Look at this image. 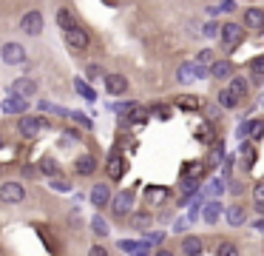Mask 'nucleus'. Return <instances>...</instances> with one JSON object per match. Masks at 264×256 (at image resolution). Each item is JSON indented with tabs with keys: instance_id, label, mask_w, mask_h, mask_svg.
Returning a JSON list of instances; mask_svg holds the SVG:
<instances>
[{
	"instance_id": "f257e3e1",
	"label": "nucleus",
	"mask_w": 264,
	"mask_h": 256,
	"mask_svg": "<svg viewBox=\"0 0 264 256\" xmlns=\"http://www.w3.org/2000/svg\"><path fill=\"white\" fill-rule=\"evenodd\" d=\"M219 35H222V48H225V51H233V48L244 40V29H239V23H225Z\"/></svg>"
},
{
	"instance_id": "f03ea898",
	"label": "nucleus",
	"mask_w": 264,
	"mask_h": 256,
	"mask_svg": "<svg viewBox=\"0 0 264 256\" xmlns=\"http://www.w3.org/2000/svg\"><path fill=\"white\" fill-rule=\"evenodd\" d=\"M46 128H48L46 117H23V120L17 123V131H20L23 137H29V140H32V137H37L40 131H46Z\"/></svg>"
},
{
	"instance_id": "7ed1b4c3",
	"label": "nucleus",
	"mask_w": 264,
	"mask_h": 256,
	"mask_svg": "<svg viewBox=\"0 0 264 256\" xmlns=\"http://www.w3.org/2000/svg\"><path fill=\"white\" fill-rule=\"evenodd\" d=\"M0 60L6 66H20V63H26V48L20 43H3L0 46Z\"/></svg>"
},
{
	"instance_id": "20e7f679",
	"label": "nucleus",
	"mask_w": 264,
	"mask_h": 256,
	"mask_svg": "<svg viewBox=\"0 0 264 256\" xmlns=\"http://www.w3.org/2000/svg\"><path fill=\"white\" fill-rule=\"evenodd\" d=\"M0 199L9 202V205H17V202L26 199V188L20 185V182H3V185H0Z\"/></svg>"
},
{
	"instance_id": "39448f33",
	"label": "nucleus",
	"mask_w": 264,
	"mask_h": 256,
	"mask_svg": "<svg viewBox=\"0 0 264 256\" xmlns=\"http://www.w3.org/2000/svg\"><path fill=\"white\" fill-rule=\"evenodd\" d=\"M20 29H23L26 35L37 37L40 32H43V14L37 12V9H32V12H26L23 17H20Z\"/></svg>"
},
{
	"instance_id": "423d86ee",
	"label": "nucleus",
	"mask_w": 264,
	"mask_h": 256,
	"mask_svg": "<svg viewBox=\"0 0 264 256\" xmlns=\"http://www.w3.org/2000/svg\"><path fill=\"white\" fill-rule=\"evenodd\" d=\"M37 88H40V85H37V80H32V77H17V80L9 85V91H12L14 97H26V100L35 97Z\"/></svg>"
},
{
	"instance_id": "0eeeda50",
	"label": "nucleus",
	"mask_w": 264,
	"mask_h": 256,
	"mask_svg": "<svg viewBox=\"0 0 264 256\" xmlns=\"http://www.w3.org/2000/svg\"><path fill=\"white\" fill-rule=\"evenodd\" d=\"M134 197H137V194H134L131 188H125V191H119V194L111 199V208H114L116 216H125L128 211L134 208Z\"/></svg>"
},
{
	"instance_id": "6e6552de",
	"label": "nucleus",
	"mask_w": 264,
	"mask_h": 256,
	"mask_svg": "<svg viewBox=\"0 0 264 256\" xmlns=\"http://www.w3.org/2000/svg\"><path fill=\"white\" fill-rule=\"evenodd\" d=\"M66 43H69V48H74V51H85L91 40H88V32H85L82 26H77V29L66 32Z\"/></svg>"
},
{
	"instance_id": "1a4fd4ad",
	"label": "nucleus",
	"mask_w": 264,
	"mask_h": 256,
	"mask_svg": "<svg viewBox=\"0 0 264 256\" xmlns=\"http://www.w3.org/2000/svg\"><path fill=\"white\" fill-rule=\"evenodd\" d=\"M105 174H108V179H122V174H125V160H122V154L119 151H111V157H108V163H105Z\"/></svg>"
},
{
	"instance_id": "9d476101",
	"label": "nucleus",
	"mask_w": 264,
	"mask_h": 256,
	"mask_svg": "<svg viewBox=\"0 0 264 256\" xmlns=\"http://www.w3.org/2000/svg\"><path fill=\"white\" fill-rule=\"evenodd\" d=\"M88 199H91L94 208H105V205L111 202V188H108V182H97V185L91 188Z\"/></svg>"
},
{
	"instance_id": "9b49d317",
	"label": "nucleus",
	"mask_w": 264,
	"mask_h": 256,
	"mask_svg": "<svg viewBox=\"0 0 264 256\" xmlns=\"http://www.w3.org/2000/svg\"><path fill=\"white\" fill-rule=\"evenodd\" d=\"M26 108H29V100H26V97H14V94L0 103V111H3V114H20L23 117Z\"/></svg>"
},
{
	"instance_id": "f8f14e48",
	"label": "nucleus",
	"mask_w": 264,
	"mask_h": 256,
	"mask_svg": "<svg viewBox=\"0 0 264 256\" xmlns=\"http://www.w3.org/2000/svg\"><path fill=\"white\" fill-rule=\"evenodd\" d=\"M105 91L111 97H119V94L128 91V80L125 74H105Z\"/></svg>"
},
{
	"instance_id": "ddd939ff",
	"label": "nucleus",
	"mask_w": 264,
	"mask_h": 256,
	"mask_svg": "<svg viewBox=\"0 0 264 256\" xmlns=\"http://www.w3.org/2000/svg\"><path fill=\"white\" fill-rule=\"evenodd\" d=\"M97 168H100V165H97V157H94V154H82V157L74 160V171L80 176H91Z\"/></svg>"
},
{
	"instance_id": "4468645a",
	"label": "nucleus",
	"mask_w": 264,
	"mask_h": 256,
	"mask_svg": "<svg viewBox=\"0 0 264 256\" xmlns=\"http://www.w3.org/2000/svg\"><path fill=\"white\" fill-rule=\"evenodd\" d=\"M233 74H236V69L230 60H216L210 66V77H216V80H233Z\"/></svg>"
},
{
	"instance_id": "2eb2a0df",
	"label": "nucleus",
	"mask_w": 264,
	"mask_h": 256,
	"mask_svg": "<svg viewBox=\"0 0 264 256\" xmlns=\"http://www.w3.org/2000/svg\"><path fill=\"white\" fill-rule=\"evenodd\" d=\"M182 254L185 256H202L205 254V242H202L196 233H190V236H185L182 239Z\"/></svg>"
},
{
	"instance_id": "dca6fc26",
	"label": "nucleus",
	"mask_w": 264,
	"mask_h": 256,
	"mask_svg": "<svg viewBox=\"0 0 264 256\" xmlns=\"http://www.w3.org/2000/svg\"><path fill=\"white\" fill-rule=\"evenodd\" d=\"M244 26L253 29V32H262L264 29V12L262 9H256V6H250V9L244 12Z\"/></svg>"
},
{
	"instance_id": "f3484780",
	"label": "nucleus",
	"mask_w": 264,
	"mask_h": 256,
	"mask_svg": "<svg viewBox=\"0 0 264 256\" xmlns=\"http://www.w3.org/2000/svg\"><path fill=\"white\" fill-rule=\"evenodd\" d=\"M168 197H171V188H162V185L145 188V199H148L151 205H162V202H165Z\"/></svg>"
},
{
	"instance_id": "a211bd4d",
	"label": "nucleus",
	"mask_w": 264,
	"mask_h": 256,
	"mask_svg": "<svg viewBox=\"0 0 264 256\" xmlns=\"http://www.w3.org/2000/svg\"><path fill=\"white\" fill-rule=\"evenodd\" d=\"M227 91L236 97V100H244L247 97V91H250V83L244 80V77H233L230 80V85H227Z\"/></svg>"
},
{
	"instance_id": "6ab92c4d",
	"label": "nucleus",
	"mask_w": 264,
	"mask_h": 256,
	"mask_svg": "<svg viewBox=\"0 0 264 256\" xmlns=\"http://www.w3.org/2000/svg\"><path fill=\"white\" fill-rule=\"evenodd\" d=\"M193 77H199V66H196V63H182V66L176 69V80L179 83H190Z\"/></svg>"
},
{
	"instance_id": "aec40b11",
	"label": "nucleus",
	"mask_w": 264,
	"mask_h": 256,
	"mask_svg": "<svg viewBox=\"0 0 264 256\" xmlns=\"http://www.w3.org/2000/svg\"><path fill=\"white\" fill-rule=\"evenodd\" d=\"M57 26L63 29V35H66V32H71V29H77L80 23H77V17H74L69 9H60L57 12Z\"/></svg>"
},
{
	"instance_id": "412c9836",
	"label": "nucleus",
	"mask_w": 264,
	"mask_h": 256,
	"mask_svg": "<svg viewBox=\"0 0 264 256\" xmlns=\"http://www.w3.org/2000/svg\"><path fill=\"white\" fill-rule=\"evenodd\" d=\"M131 126H142V123H148L151 120V111L148 108H142V105H134L131 111H128V117H125Z\"/></svg>"
},
{
	"instance_id": "4be33fe9",
	"label": "nucleus",
	"mask_w": 264,
	"mask_h": 256,
	"mask_svg": "<svg viewBox=\"0 0 264 256\" xmlns=\"http://www.w3.org/2000/svg\"><path fill=\"white\" fill-rule=\"evenodd\" d=\"M239 157H241V165H244V168H253V165H256V142H244L239 148Z\"/></svg>"
},
{
	"instance_id": "5701e85b",
	"label": "nucleus",
	"mask_w": 264,
	"mask_h": 256,
	"mask_svg": "<svg viewBox=\"0 0 264 256\" xmlns=\"http://www.w3.org/2000/svg\"><path fill=\"white\" fill-rule=\"evenodd\" d=\"M37 171H40V174H46L48 179H54V176H60V165L54 163L51 157H43V160L37 163Z\"/></svg>"
},
{
	"instance_id": "b1692460",
	"label": "nucleus",
	"mask_w": 264,
	"mask_h": 256,
	"mask_svg": "<svg viewBox=\"0 0 264 256\" xmlns=\"http://www.w3.org/2000/svg\"><path fill=\"white\" fill-rule=\"evenodd\" d=\"M247 137H250V142H259L264 137V117H256L247 123Z\"/></svg>"
},
{
	"instance_id": "393cba45",
	"label": "nucleus",
	"mask_w": 264,
	"mask_h": 256,
	"mask_svg": "<svg viewBox=\"0 0 264 256\" xmlns=\"http://www.w3.org/2000/svg\"><path fill=\"white\" fill-rule=\"evenodd\" d=\"M225 211H227V222L233 225V228H239V225L247 222V213H244L241 205H230V208H225Z\"/></svg>"
},
{
	"instance_id": "a878e982",
	"label": "nucleus",
	"mask_w": 264,
	"mask_h": 256,
	"mask_svg": "<svg viewBox=\"0 0 264 256\" xmlns=\"http://www.w3.org/2000/svg\"><path fill=\"white\" fill-rule=\"evenodd\" d=\"M222 211H225V208H222L219 202H207V205H205V213H202V216H205L207 225H216L219 216H222Z\"/></svg>"
},
{
	"instance_id": "bb28decb",
	"label": "nucleus",
	"mask_w": 264,
	"mask_h": 256,
	"mask_svg": "<svg viewBox=\"0 0 264 256\" xmlns=\"http://www.w3.org/2000/svg\"><path fill=\"white\" fill-rule=\"evenodd\" d=\"M202 174H205V165H202V163H188V168L182 171L185 179H193V182H196Z\"/></svg>"
},
{
	"instance_id": "cd10ccee",
	"label": "nucleus",
	"mask_w": 264,
	"mask_h": 256,
	"mask_svg": "<svg viewBox=\"0 0 264 256\" xmlns=\"http://www.w3.org/2000/svg\"><path fill=\"white\" fill-rule=\"evenodd\" d=\"M216 256H239V245H236V242H227V239H225V242L216 245Z\"/></svg>"
},
{
	"instance_id": "c85d7f7f",
	"label": "nucleus",
	"mask_w": 264,
	"mask_h": 256,
	"mask_svg": "<svg viewBox=\"0 0 264 256\" xmlns=\"http://www.w3.org/2000/svg\"><path fill=\"white\" fill-rule=\"evenodd\" d=\"M176 105H179V108H185V111H196V108L202 105V100H199V97H190V94H185V97H179V100H176Z\"/></svg>"
},
{
	"instance_id": "c756f323",
	"label": "nucleus",
	"mask_w": 264,
	"mask_h": 256,
	"mask_svg": "<svg viewBox=\"0 0 264 256\" xmlns=\"http://www.w3.org/2000/svg\"><path fill=\"white\" fill-rule=\"evenodd\" d=\"M213 63H216V51L202 48V51H199V57H196V66H205V69H210Z\"/></svg>"
},
{
	"instance_id": "7c9ffc66",
	"label": "nucleus",
	"mask_w": 264,
	"mask_h": 256,
	"mask_svg": "<svg viewBox=\"0 0 264 256\" xmlns=\"http://www.w3.org/2000/svg\"><path fill=\"white\" fill-rule=\"evenodd\" d=\"M74 88H77V94H80V97H85V100H97V94H94V88L91 85H88V83L85 80H74Z\"/></svg>"
},
{
	"instance_id": "2f4dec72",
	"label": "nucleus",
	"mask_w": 264,
	"mask_h": 256,
	"mask_svg": "<svg viewBox=\"0 0 264 256\" xmlns=\"http://www.w3.org/2000/svg\"><path fill=\"white\" fill-rule=\"evenodd\" d=\"M91 231H94V236H108V222H105L100 213L91 219Z\"/></svg>"
},
{
	"instance_id": "473e14b6",
	"label": "nucleus",
	"mask_w": 264,
	"mask_h": 256,
	"mask_svg": "<svg viewBox=\"0 0 264 256\" xmlns=\"http://www.w3.org/2000/svg\"><path fill=\"white\" fill-rule=\"evenodd\" d=\"M151 222H153V216H151L148 211H142V213H134V216H131V225H134V228H148Z\"/></svg>"
},
{
	"instance_id": "72a5a7b5",
	"label": "nucleus",
	"mask_w": 264,
	"mask_h": 256,
	"mask_svg": "<svg viewBox=\"0 0 264 256\" xmlns=\"http://www.w3.org/2000/svg\"><path fill=\"white\" fill-rule=\"evenodd\" d=\"M216 97H219V105H222V108H236V103H239V100H236L227 88H225V91H219Z\"/></svg>"
},
{
	"instance_id": "f704fd0d",
	"label": "nucleus",
	"mask_w": 264,
	"mask_h": 256,
	"mask_svg": "<svg viewBox=\"0 0 264 256\" xmlns=\"http://www.w3.org/2000/svg\"><path fill=\"white\" fill-rule=\"evenodd\" d=\"M48 185H51V191H57V194H69V191H71V182L60 179V176H54V179H51Z\"/></svg>"
},
{
	"instance_id": "c9c22d12",
	"label": "nucleus",
	"mask_w": 264,
	"mask_h": 256,
	"mask_svg": "<svg viewBox=\"0 0 264 256\" xmlns=\"http://www.w3.org/2000/svg\"><path fill=\"white\" fill-rule=\"evenodd\" d=\"M69 117H71V120H77L82 128H94V123H91V120H88L85 114H80V111H69Z\"/></svg>"
},
{
	"instance_id": "e433bc0d",
	"label": "nucleus",
	"mask_w": 264,
	"mask_h": 256,
	"mask_svg": "<svg viewBox=\"0 0 264 256\" xmlns=\"http://www.w3.org/2000/svg\"><path fill=\"white\" fill-rule=\"evenodd\" d=\"M85 77H88V80H100V77H105L103 66H88V69H85Z\"/></svg>"
},
{
	"instance_id": "4c0bfd02",
	"label": "nucleus",
	"mask_w": 264,
	"mask_h": 256,
	"mask_svg": "<svg viewBox=\"0 0 264 256\" xmlns=\"http://www.w3.org/2000/svg\"><path fill=\"white\" fill-rule=\"evenodd\" d=\"M253 199H256V202H264V182H259V185L253 188Z\"/></svg>"
},
{
	"instance_id": "58836bf2",
	"label": "nucleus",
	"mask_w": 264,
	"mask_h": 256,
	"mask_svg": "<svg viewBox=\"0 0 264 256\" xmlns=\"http://www.w3.org/2000/svg\"><path fill=\"white\" fill-rule=\"evenodd\" d=\"M88 256H111V254H108V248H103V245H94L91 251H88Z\"/></svg>"
},
{
	"instance_id": "ea45409f",
	"label": "nucleus",
	"mask_w": 264,
	"mask_h": 256,
	"mask_svg": "<svg viewBox=\"0 0 264 256\" xmlns=\"http://www.w3.org/2000/svg\"><path fill=\"white\" fill-rule=\"evenodd\" d=\"M153 114L159 117V120H168V117H171V111H168L165 105H156V108H153Z\"/></svg>"
},
{
	"instance_id": "a19ab883",
	"label": "nucleus",
	"mask_w": 264,
	"mask_h": 256,
	"mask_svg": "<svg viewBox=\"0 0 264 256\" xmlns=\"http://www.w3.org/2000/svg\"><path fill=\"white\" fill-rule=\"evenodd\" d=\"M216 32H222V29H219L216 23H207V26H205V35H207V37H213Z\"/></svg>"
},
{
	"instance_id": "79ce46f5",
	"label": "nucleus",
	"mask_w": 264,
	"mask_h": 256,
	"mask_svg": "<svg viewBox=\"0 0 264 256\" xmlns=\"http://www.w3.org/2000/svg\"><path fill=\"white\" fill-rule=\"evenodd\" d=\"M222 9H225V12H233V9H236V3H233V0H222Z\"/></svg>"
},
{
	"instance_id": "37998d69",
	"label": "nucleus",
	"mask_w": 264,
	"mask_h": 256,
	"mask_svg": "<svg viewBox=\"0 0 264 256\" xmlns=\"http://www.w3.org/2000/svg\"><path fill=\"white\" fill-rule=\"evenodd\" d=\"M23 176H29V179H32V176H37V168H32V165H26V168H23Z\"/></svg>"
},
{
	"instance_id": "c03bdc74",
	"label": "nucleus",
	"mask_w": 264,
	"mask_h": 256,
	"mask_svg": "<svg viewBox=\"0 0 264 256\" xmlns=\"http://www.w3.org/2000/svg\"><path fill=\"white\" fill-rule=\"evenodd\" d=\"M256 211H259V213L264 216V202H256Z\"/></svg>"
},
{
	"instance_id": "a18cd8bd",
	"label": "nucleus",
	"mask_w": 264,
	"mask_h": 256,
	"mask_svg": "<svg viewBox=\"0 0 264 256\" xmlns=\"http://www.w3.org/2000/svg\"><path fill=\"white\" fill-rule=\"evenodd\" d=\"M153 256H173V254H171V251H156Z\"/></svg>"
},
{
	"instance_id": "49530a36",
	"label": "nucleus",
	"mask_w": 264,
	"mask_h": 256,
	"mask_svg": "<svg viewBox=\"0 0 264 256\" xmlns=\"http://www.w3.org/2000/svg\"><path fill=\"white\" fill-rule=\"evenodd\" d=\"M3 142H6V140H3V137H0V148H3Z\"/></svg>"
},
{
	"instance_id": "de8ad7c7",
	"label": "nucleus",
	"mask_w": 264,
	"mask_h": 256,
	"mask_svg": "<svg viewBox=\"0 0 264 256\" xmlns=\"http://www.w3.org/2000/svg\"><path fill=\"white\" fill-rule=\"evenodd\" d=\"M0 171H3V165H0Z\"/></svg>"
}]
</instances>
